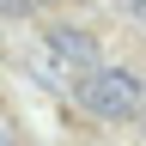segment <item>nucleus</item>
I'll return each instance as SVG.
<instances>
[{
  "label": "nucleus",
  "instance_id": "4",
  "mask_svg": "<svg viewBox=\"0 0 146 146\" xmlns=\"http://www.w3.org/2000/svg\"><path fill=\"white\" fill-rule=\"evenodd\" d=\"M36 6V0H0V12H6V18H18V12H31Z\"/></svg>",
  "mask_w": 146,
  "mask_h": 146
},
{
  "label": "nucleus",
  "instance_id": "3",
  "mask_svg": "<svg viewBox=\"0 0 146 146\" xmlns=\"http://www.w3.org/2000/svg\"><path fill=\"white\" fill-rule=\"evenodd\" d=\"M116 6H122L128 18H134V25H146V0H116Z\"/></svg>",
  "mask_w": 146,
  "mask_h": 146
},
{
  "label": "nucleus",
  "instance_id": "1",
  "mask_svg": "<svg viewBox=\"0 0 146 146\" xmlns=\"http://www.w3.org/2000/svg\"><path fill=\"white\" fill-rule=\"evenodd\" d=\"M79 104L98 122H134V116H146V73L91 67V73H79Z\"/></svg>",
  "mask_w": 146,
  "mask_h": 146
},
{
  "label": "nucleus",
  "instance_id": "2",
  "mask_svg": "<svg viewBox=\"0 0 146 146\" xmlns=\"http://www.w3.org/2000/svg\"><path fill=\"white\" fill-rule=\"evenodd\" d=\"M43 43H49V55H55L67 73H91V67H104L98 36H91V31H79V25H49V31H43Z\"/></svg>",
  "mask_w": 146,
  "mask_h": 146
}]
</instances>
